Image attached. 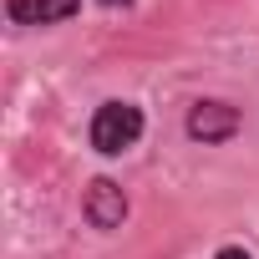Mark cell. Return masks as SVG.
<instances>
[{"label":"cell","mask_w":259,"mask_h":259,"mask_svg":"<svg viewBox=\"0 0 259 259\" xmlns=\"http://www.w3.org/2000/svg\"><path fill=\"white\" fill-rule=\"evenodd\" d=\"M81 11V0H6V16L16 26H56V21H71Z\"/></svg>","instance_id":"277c9868"},{"label":"cell","mask_w":259,"mask_h":259,"mask_svg":"<svg viewBox=\"0 0 259 259\" xmlns=\"http://www.w3.org/2000/svg\"><path fill=\"white\" fill-rule=\"evenodd\" d=\"M239 122H244L239 107H234V102H213V97H208V102H193L188 117H183V127H188L193 143H229V138L239 133Z\"/></svg>","instance_id":"7a4b0ae2"},{"label":"cell","mask_w":259,"mask_h":259,"mask_svg":"<svg viewBox=\"0 0 259 259\" xmlns=\"http://www.w3.org/2000/svg\"><path fill=\"white\" fill-rule=\"evenodd\" d=\"M81 219H87L92 229H102V234L122 229V219H127V193H122V183H112V178H92L87 193H81Z\"/></svg>","instance_id":"3957f363"},{"label":"cell","mask_w":259,"mask_h":259,"mask_svg":"<svg viewBox=\"0 0 259 259\" xmlns=\"http://www.w3.org/2000/svg\"><path fill=\"white\" fill-rule=\"evenodd\" d=\"M102 6H133V0H102Z\"/></svg>","instance_id":"8992f818"},{"label":"cell","mask_w":259,"mask_h":259,"mask_svg":"<svg viewBox=\"0 0 259 259\" xmlns=\"http://www.w3.org/2000/svg\"><path fill=\"white\" fill-rule=\"evenodd\" d=\"M213 259H254V254H249V249H239V244H229V249H219Z\"/></svg>","instance_id":"5b68a950"},{"label":"cell","mask_w":259,"mask_h":259,"mask_svg":"<svg viewBox=\"0 0 259 259\" xmlns=\"http://www.w3.org/2000/svg\"><path fill=\"white\" fill-rule=\"evenodd\" d=\"M143 107L138 102H102L97 112H92V122H87V143L102 153V158H117V153H127V148H138V138H143Z\"/></svg>","instance_id":"6da1fadb"}]
</instances>
